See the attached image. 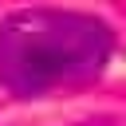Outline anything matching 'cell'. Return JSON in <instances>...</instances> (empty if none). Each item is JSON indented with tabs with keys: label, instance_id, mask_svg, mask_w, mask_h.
Returning <instances> with one entry per match:
<instances>
[{
	"label": "cell",
	"instance_id": "cell-1",
	"mask_svg": "<svg viewBox=\"0 0 126 126\" xmlns=\"http://www.w3.org/2000/svg\"><path fill=\"white\" fill-rule=\"evenodd\" d=\"M114 32L98 16L24 8L0 24V83L16 94L83 87L110 63Z\"/></svg>",
	"mask_w": 126,
	"mask_h": 126
}]
</instances>
